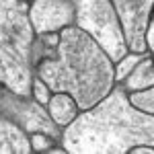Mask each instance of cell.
<instances>
[{
  "label": "cell",
  "mask_w": 154,
  "mask_h": 154,
  "mask_svg": "<svg viewBox=\"0 0 154 154\" xmlns=\"http://www.w3.org/2000/svg\"><path fill=\"white\" fill-rule=\"evenodd\" d=\"M60 144L74 154L154 152V113L131 105L123 84L66 125Z\"/></svg>",
  "instance_id": "6da1fadb"
},
{
  "label": "cell",
  "mask_w": 154,
  "mask_h": 154,
  "mask_svg": "<svg viewBox=\"0 0 154 154\" xmlns=\"http://www.w3.org/2000/svg\"><path fill=\"white\" fill-rule=\"evenodd\" d=\"M35 76L48 84L51 93H68L80 111L99 105L117 84L115 62L78 25L60 31L56 49L35 64Z\"/></svg>",
  "instance_id": "7a4b0ae2"
},
{
  "label": "cell",
  "mask_w": 154,
  "mask_h": 154,
  "mask_svg": "<svg viewBox=\"0 0 154 154\" xmlns=\"http://www.w3.org/2000/svg\"><path fill=\"white\" fill-rule=\"evenodd\" d=\"M35 29L27 0H0V82L19 97H31Z\"/></svg>",
  "instance_id": "3957f363"
},
{
  "label": "cell",
  "mask_w": 154,
  "mask_h": 154,
  "mask_svg": "<svg viewBox=\"0 0 154 154\" xmlns=\"http://www.w3.org/2000/svg\"><path fill=\"white\" fill-rule=\"evenodd\" d=\"M76 6V25L93 35L113 62H119L128 51V39L113 0H72Z\"/></svg>",
  "instance_id": "277c9868"
},
{
  "label": "cell",
  "mask_w": 154,
  "mask_h": 154,
  "mask_svg": "<svg viewBox=\"0 0 154 154\" xmlns=\"http://www.w3.org/2000/svg\"><path fill=\"white\" fill-rule=\"evenodd\" d=\"M0 117H11L17 123H21L29 134L35 131H45L54 136L56 140L62 138L60 128L56 121L49 117L48 109L37 103L33 97H19L11 88H6L0 82Z\"/></svg>",
  "instance_id": "5b68a950"
},
{
  "label": "cell",
  "mask_w": 154,
  "mask_h": 154,
  "mask_svg": "<svg viewBox=\"0 0 154 154\" xmlns=\"http://www.w3.org/2000/svg\"><path fill=\"white\" fill-rule=\"evenodd\" d=\"M29 19L37 35L60 33L64 27L76 25V6L72 0H31Z\"/></svg>",
  "instance_id": "8992f818"
},
{
  "label": "cell",
  "mask_w": 154,
  "mask_h": 154,
  "mask_svg": "<svg viewBox=\"0 0 154 154\" xmlns=\"http://www.w3.org/2000/svg\"><path fill=\"white\" fill-rule=\"evenodd\" d=\"M113 2H115V8L123 25V33L128 39L130 51L148 54L144 33H146V25H148V17H150L154 0H113Z\"/></svg>",
  "instance_id": "52a82bcc"
},
{
  "label": "cell",
  "mask_w": 154,
  "mask_h": 154,
  "mask_svg": "<svg viewBox=\"0 0 154 154\" xmlns=\"http://www.w3.org/2000/svg\"><path fill=\"white\" fill-rule=\"evenodd\" d=\"M33 152L31 136L21 123L11 117H0V154H29Z\"/></svg>",
  "instance_id": "ba28073f"
},
{
  "label": "cell",
  "mask_w": 154,
  "mask_h": 154,
  "mask_svg": "<svg viewBox=\"0 0 154 154\" xmlns=\"http://www.w3.org/2000/svg\"><path fill=\"white\" fill-rule=\"evenodd\" d=\"M49 117L56 121L58 128L70 125L74 119L80 115V107L68 93H51V99L45 105Z\"/></svg>",
  "instance_id": "9c48e42d"
},
{
  "label": "cell",
  "mask_w": 154,
  "mask_h": 154,
  "mask_svg": "<svg viewBox=\"0 0 154 154\" xmlns=\"http://www.w3.org/2000/svg\"><path fill=\"white\" fill-rule=\"evenodd\" d=\"M123 88L130 93H138V91H146V88H152L154 86V58L152 54H146L138 64L136 68L121 80Z\"/></svg>",
  "instance_id": "30bf717a"
},
{
  "label": "cell",
  "mask_w": 154,
  "mask_h": 154,
  "mask_svg": "<svg viewBox=\"0 0 154 154\" xmlns=\"http://www.w3.org/2000/svg\"><path fill=\"white\" fill-rule=\"evenodd\" d=\"M146 54H138V51H128L123 58L115 62V78H117V82H121L128 74H130L134 68H136V64L144 58Z\"/></svg>",
  "instance_id": "8fae6325"
},
{
  "label": "cell",
  "mask_w": 154,
  "mask_h": 154,
  "mask_svg": "<svg viewBox=\"0 0 154 154\" xmlns=\"http://www.w3.org/2000/svg\"><path fill=\"white\" fill-rule=\"evenodd\" d=\"M128 97H130L131 105H136L138 109H144V111H152V113H154V86H152V88H146V91L130 93Z\"/></svg>",
  "instance_id": "7c38bea8"
},
{
  "label": "cell",
  "mask_w": 154,
  "mask_h": 154,
  "mask_svg": "<svg viewBox=\"0 0 154 154\" xmlns=\"http://www.w3.org/2000/svg\"><path fill=\"white\" fill-rule=\"evenodd\" d=\"M31 136V146H33V152H49L51 146L58 142L54 136H49L45 131H35V134H29Z\"/></svg>",
  "instance_id": "4fadbf2b"
},
{
  "label": "cell",
  "mask_w": 154,
  "mask_h": 154,
  "mask_svg": "<svg viewBox=\"0 0 154 154\" xmlns=\"http://www.w3.org/2000/svg\"><path fill=\"white\" fill-rule=\"evenodd\" d=\"M31 97L35 99L37 103H41V105L45 107L49 103V99H51V88H49L39 76H35V78H33V91H31Z\"/></svg>",
  "instance_id": "5bb4252c"
},
{
  "label": "cell",
  "mask_w": 154,
  "mask_h": 154,
  "mask_svg": "<svg viewBox=\"0 0 154 154\" xmlns=\"http://www.w3.org/2000/svg\"><path fill=\"white\" fill-rule=\"evenodd\" d=\"M144 39H146L148 54H152V58H154V4H152V11H150V17H148V25H146Z\"/></svg>",
  "instance_id": "9a60e30c"
},
{
  "label": "cell",
  "mask_w": 154,
  "mask_h": 154,
  "mask_svg": "<svg viewBox=\"0 0 154 154\" xmlns=\"http://www.w3.org/2000/svg\"><path fill=\"white\" fill-rule=\"evenodd\" d=\"M27 2H31V0H27Z\"/></svg>",
  "instance_id": "2e32d148"
}]
</instances>
